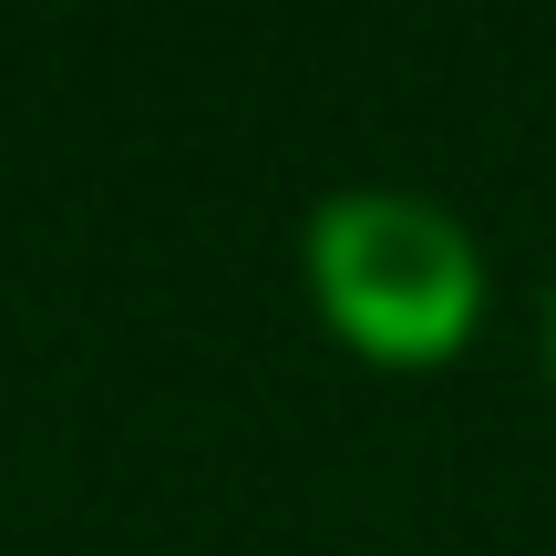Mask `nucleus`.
Returning a JSON list of instances; mask_svg holds the SVG:
<instances>
[{"mask_svg": "<svg viewBox=\"0 0 556 556\" xmlns=\"http://www.w3.org/2000/svg\"><path fill=\"white\" fill-rule=\"evenodd\" d=\"M546 392H556V289H546Z\"/></svg>", "mask_w": 556, "mask_h": 556, "instance_id": "obj_2", "label": "nucleus"}, {"mask_svg": "<svg viewBox=\"0 0 556 556\" xmlns=\"http://www.w3.org/2000/svg\"><path fill=\"white\" fill-rule=\"evenodd\" d=\"M299 299L361 371H454L495 319L484 238L422 186H330L299 217Z\"/></svg>", "mask_w": 556, "mask_h": 556, "instance_id": "obj_1", "label": "nucleus"}]
</instances>
